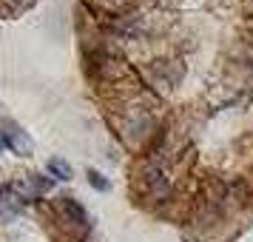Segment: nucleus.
Instances as JSON below:
<instances>
[{"instance_id":"f257e3e1","label":"nucleus","mask_w":253,"mask_h":242,"mask_svg":"<svg viewBox=\"0 0 253 242\" xmlns=\"http://www.w3.org/2000/svg\"><path fill=\"white\" fill-rule=\"evenodd\" d=\"M48 171L54 174L57 180H69V177H71V165H69V162H63V160H51V162H48Z\"/></svg>"},{"instance_id":"f03ea898","label":"nucleus","mask_w":253,"mask_h":242,"mask_svg":"<svg viewBox=\"0 0 253 242\" xmlns=\"http://www.w3.org/2000/svg\"><path fill=\"white\" fill-rule=\"evenodd\" d=\"M85 177H88V183H91L94 188H97V191H108V183L103 180V174H100V171L88 168V174H85Z\"/></svg>"}]
</instances>
